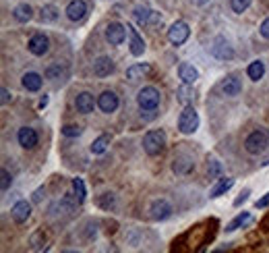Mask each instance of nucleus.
Here are the masks:
<instances>
[{
    "label": "nucleus",
    "mask_w": 269,
    "mask_h": 253,
    "mask_svg": "<svg viewBox=\"0 0 269 253\" xmlns=\"http://www.w3.org/2000/svg\"><path fill=\"white\" fill-rule=\"evenodd\" d=\"M143 149L149 156H160L166 149V133L156 129V131H147L143 137Z\"/></svg>",
    "instance_id": "1"
},
{
    "label": "nucleus",
    "mask_w": 269,
    "mask_h": 253,
    "mask_svg": "<svg viewBox=\"0 0 269 253\" xmlns=\"http://www.w3.org/2000/svg\"><path fill=\"white\" fill-rule=\"evenodd\" d=\"M197 129H199V114L193 108V104H189V106H184V110L178 117V131L182 135H193Z\"/></svg>",
    "instance_id": "2"
},
{
    "label": "nucleus",
    "mask_w": 269,
    "mask_h": 253,
    "mask_svg": "<svg viewBox=\"0 0 269 253\" xmlns=\"http://www.w3.org/2000/svg\"><path fill=\"white\" fill-rule=\"evenodd\" d=\"M269 145V135L263 131V129H257L253 131L247 139H244V149H247L249 154L257 156V154H263Z\"/></svg>",
    "instance_id": "3"
},
{
    "label": "nucleus",
    "mask_w": 269,
    "mask_h": 253,
    "mask_svg": "<svg viewBox=\"0 0 269 253\" xmlns=\"http://www.w3.org/2000/svg\"><path fill=\"white\" fill-rule=\"evenodd\" d=\"M137 104H139V108L145 110V112H154L160 106V91L156 87H151V85L143 87L137 94Z\"/></svg>",
    "instance_id": "4"
},
{
    "label": "nucleus",
    "mask_w": 269,
    "mask_h": 253,
    "mask_svg": "<svg viewBox=\"0 0 269 253\" xmlns=\"http://www.w3.org/2000/svg\"><path fill=\"white\" fill-rule=\"evenodd\" d=\"M189 36H191V29H189V25H186L184 21L172 23L170 29H168V40L174 46H182L186 40H189Z\"/></svg>",
    "instance_id": "5"
},
{
    "label": "nucleus",
    "mask_w": 269,
    "mask_h": 253,
    "mask_svg": "<svg viewBox=\"0 0 269 253\" xmlns=\"http://www.w3.org/2000/svg\"><path fill=\"white\" fill-rule=\"evenodd\" d=\"M212 54L215 56L217 61H232V59H234V48H232V44H230L226 38L219 36V38L214 40Z\"/></svg>",
    "instance_id": "6"
},
{
    "label": "nucleus",
    "mask_w": 269,
    "mask_h": 253,
    "mask_svg": "<svg viewBox=\"0 0 269 253\" xmlns=\"http://www.w3.org/2000/svg\"><path fill=\"white\" fill-rule=\"evenodd\" d=\"M172 170L176 172V175H189V172H193V170H195V160H193V156L184 154V152L176 154V156L172 158Z\"/></svg>",
    "instance_id": "7"
},
{
    "label": "nucleus",
    "mask_w": 269,
    "mask_h": 253,
    "mask_svg": "<svg viewBox=\"0 0 269 253\" xmlns=\"http://www.w3.org/2000/svg\"><path fill=\"white\" fill-rule=\"evenodd\" d=\"M27 50L33 56L48 54V50H50V38L44 36V33H36V36H31V40L27 42Z\"/></svg>",
    "instance_id": "8"
},
{
    "label": "nucleus",
    "mask_w": 269,
    "mask_h": 253,
    "mask_svg": "<svg viewBox=\"0 0 269 253\" xmlns=\"http://www.w3.org/2000/svg\"><path fill=\"white\" fill-rule=\"evenodd\" d=\"M170 216H172V205L166 199H156L154 203H151V208H149V218H151V220L161 222V220H168Z\"/></svg>",
    "instance_id": "9"
},
{
    "label": "nucleus",
    "mask_w": 269,
    "mask_h": 253,
    "mask_svg": "<svg viewBox=\"0 0 269 253\" xmlns=\"http://www.w3.org/2000/svg\"><path fill=\"white\" fill-rule=\"evenodd\" d=\"M118 96L114 94V91H110V89H106V91H102L100 94V98H98V106H100V110L104 112V114H112V112H116L118 110Z\"/></svg>",
    "instance_id": "10"
},
{
    "label": "nucleus",
    "mask_w": 269,
    "mask_h": 253,
    "mask_svg": "<svg viewBox=\"0 0 269 253\" xmlns=\"http://www.w3.org/2000/svg\"><path fill=\"white\" fill-rule=\"evenodd\" d=\"M126 31H128V27L120 25L118 21H112V23H108V25H106V40H108L112 46H118V44L124 42Z\"/></svg>",
    "instance_id": "11"
},
{
    "label": "nucleus",
    "mask_w": 269,
    "mask_h": 253,
    "mask_svg": "<svg viewBox=\"0 0 269 253\" xmlns=\"http://www.w3.org/2000/svg\"><path fill=\"white\" fill-rule=\"evenodd\" d=\"M219 89H221V94H224V96L236 98V96H240V91H242V81L236 75H228L226 79H221Z\"/></svg>",
    "instance_id": "12"
},
{
    "label": "nucleus",
    "mask_w": 269,
    "mask_h": 253,
    "mask_svg": "<svg viewBox=\"0 0 269 253\" xmlns=\"http://www.w3.org/2000/svg\"><path fill=\"white\" fill-rule=\"evenodd\" d=\"M114 61L110 59V56H100V59H96V63H93V75L96 77H110L114 73Z\"/></svg>",
    "instance_id": "13"
},
{
    "label": "nucleus",
    "mask_w": 269,
    "mask_h": 253,
    "mask_svg": "<svg viewBox=\"0 0 269 253\" xmlns=\"http://www.w3.org/2000/svg\"><path fill=\"white\" fill-rule=\"evenodd\" d=\"M17 139H19V145L25 147V149H33L38 145V131L31 129V126H21L19 133H17Z\"/></svg>",
    "instance_id": "14"
},
{
    "label": "nucleus",
    "mask_w": 269,
    "mask_h": 253,
    "mask_svg": "<svg viewBox=\"0 0 269 253\" xmlns=\"http://www.w3.org/2000/svg\"><path fill=\"white\" fill-rule=\"evenodd\" d=\"M10 216H13V220L17 224H23V222H27L29 220V216H31V203L25 201V199H21L17 201L13 208H10Z\"/></svg>",
    "instance_id": "15"
},
{
    "label": "nucleus",
    "mask_w": 269,
    "mask_h": 253,
    "mask_svg": "<svg viewBox=\"0 0 269 253\" xmlns=\"http://www.w3.org/2000/svg\"><path fill=\"white\" fill-rule=\"evenodd\" d=\"M96 104H98V102L93 100V94H89V91H81V94L77 96V100H75V106H77V110H79L81 114L93 112Z\"/></svg>",
    "instance_id": "16"
},
{
    "label": "nucleus",
    "mask_w": 269,
    "mask_h": 253,
    "mask_svg": "<svg viewBox=\"0 0 269 253\" xmlns=\"http://www.w3.org/2000/svg\"><path fill=\"white\" fill-rule=\"evenodd\" d=\"M87 13V2L85 0H73V2H68L66 6V17L71 21H81Z\"/></svg>",
    "instance_id": "17"
},
{
    "label": "nucleus",
    "mask_w": 269,
    "mask_h": 253,
    "mask_svg": "<svg viewBox=\"0 0 269 253\" xmlns=\"http://www.w3.org/2000/svg\"><path fill=\"white\" fill-rule=\"evenodd\" d=\"M128 36H131V44H128V50H131V54H133V56H143V52H145V42H143L141 36H139V31H137L135 27L128 25Z\"/></svg>",
    "instance_id": "18"
},
{
    "label": "nucleus",
    "mask_w": 269,
    "mask_h": 253,
    "mask_svg": "<svg viewBox=\"0 0 269 253\" xmlns=\"http://www.w3.org/2000/svg\"><path fill=\"white\" fill-rule=\"evenodd\" d=\"M133 17H135V23L139 27H145V25H149V23L154 21V10H151L149 6H145V4H139L133 10Z\"/></svg>",
    "instance_id": "19"
},
{
    "label": "nucleus",
    "mask_w": 269,
    "mask_h": 253,
    "mask_svg": "<svg viewBox=\"0 0 269 253\" xmlns=\"http://www.w3.org/2000/svg\"><path fill=\"white\" fill-rule=\"evenodd\" d=\"M151 75V66L147 63H137V64H131L126 68V79L128 81H137V79H143Z\"/></svg>",
    "instance_id": "20"
},
{
    "label": "nucleus",
    "mask_w": 269,
    "mask_h": 253,
    "mask_svg": "<svg viewBox=\"0 0 269 253\" xmlns=\"http://www.w3.org/2000/svg\"><path fill=\"white\" fill-rule=\"evenodd\" d=\"M178 77L182 79V83H189V85H193L197 79H199V71L191 64V63H182L180 66H178Z\"/></svg>",
    "instance_id": "21"
},
{
    "label": "nucleus",
    "mask_w": 269,
    "mask_h": 253,
    "mask_svg": "<svg viewBox=\"0 0 269 253\" xmlns=\"http://www.w3.org/2000/svg\"><path fill=\"white\" fill-rule=\"evenodd\" d=\"M232 185H234V179H230V177H221V179H217V183L214 185V189L209 191V197H212V199L221 197V195L228 193V191L232 189Z\"/></svg>",
    "instance_id": "22"
},
{
    "label": "nucleus",
    "mask_w": 269,
    "mask_h": 253,
    "mask_svg": "<svg viewBox=\"0 0 269 253\" xmlns=\"http://www.w3.org/2000/svg\"><path fill=\"white\" fill-rule=\"evenodd\" d=\"M42 75L40 73H33V71H29V73H25L23 75V79H21V83H23V87H25L27 91H40L42 89Z\"/></svg>",
    "instance_id": "23"
},
{
    "label": "nucleus",
    "mask_w": 269,
    "mask_h": 253,
    "mask_svg": "<svg viewBox=\"0 0 269 253\" xmlns=\"http://www.w3.org/2000/svg\"><path fill=\"white\" fill-rule=\"evenodd\" d=\"M68 77V71H66V66H62L60 63L58 64H52L46 68V79H50V81L58 83V81H64V79Z\"/></svg>",
    "instance_id": "24"
},
{
    "label": "nucleus",
    "mask_w": 269,
    "mask_h": 253,
    "mask_svg": "<svg viewBox=\"0 0 269 253\" xmlns=\"http://www.w3.org/2000/svg\"><path fill=\"white\" fill-rule=\"evenodd\" d=\"M247 75H249L251 81H259V79H263V75H265V63L253 61L249 64V68H247Z\"/></svg>",
    "instance_id": "25"
},
{
    "label": "nucleus",
    "mask_w": 269,
    "mask_h": 253,
    "mask_svg": "<svg viewBox=\"0 0 269 253\" xmlns=\"http://www.w3.org/2000/svg\"><path fill=\"white\" fill-rule=\"evenodd\" d=\"M13 17H15L19 23H27V21L33 19V8H31L29 4H19V6H15V10H13Z\"/></svg>",
    "instance_id": "26"
},
{
    "label": "nucleus",
    "mask_w": 269,
    "mask_h": 253,
    "mask_svg": "<svg viewBox=\"0 0 269 253\" xmlns=\"http://www.w3.org/2000/svg\"><path fill=\"white\" fill-rule=\"evenodd\" d=\"M58 19V6L54 4H44L40 8V21L42 23H54Z\"/></svg>",
    "instance_id": "27"
},
{
    "label": "nucleus",
    "mask_w": 269,
    "mask_h": 253,
    "mask_svg": "<svg viewBox=\"0 0 269 253\" xmlns=\"http://www.w3.org/2000/svg\"><path fill=\"white\" fill-rule=\"evenodd\" d=\"M178 100L182 102L184 106L193 104V100H195V89H193V85L182 83V87H178Z\"/></svg>",
    "instance_id": "28"
},
{
    "label": "nucleus",
    "mask_w": 269,
    "mask_h": 253,
    "mask_svg": "<svg viewBox=\"0 0 269 253\" xmlns=\"http://www.w3.org/2000/svg\"><path fill=\"white\" fill-rule=\"evenodd\" d=\"M108 145H110V135H100L96 141L91 143V154H96V156H100V154H104L108 149Z\"/></svg>",
    "instance_id": "29"
},
{
    "label": "nucleus",
    "mask_w": 269,
    "mask_h": 253,
    "mask_svg": "<svg viewBox=\"0 0 269 253\" xmlns=\"http://www.w3.org/2000/svg\"><path fill=\"white\" fill-rule=\"evenodd\" d=\"M247 222H251V214H249V212H242V214H238L236 218H234L232 222H228V224H226V233H234L236 228L244 226Z\"/></svg>",
    "instance_id": "30"
},
{
    "label": "nucleus",
    "mask_w": 269,
    "mask_h": 253,
    "mask_svg": "<svg viewBox=\"0 0 269 253\" xmlns=\"http://www.w3.org/2000/svg\"><path fill=\"white\" fill-rule=\"evenodd\" d=\"M73 191H75V197L79 203H83L87 199V191H85V185L81 179H73Z\"/></svg>",
    "instance_id": "31"
},
{
    "label": "nucleus",
    "mask_w": 269,
    "mask_h": 253,
    "mask_svg": "<svg viewBox=\"0 0 269 253\" xmlns=\"http://www.w3.org/2000/svg\"><path fill=\"white\" fill-rule=\"evenodd\" d=\"M44 243H46V235H44V231H36V233L31 235V239H29L31 249H42Z\"/></svg>",
    "instance_id": "32"
},
{
    "label": "nucleus",
    "mask_w": 269,
    "mask_h": 253,
    "mask_svg": "<svg viewBox=\"0 0 269 253\" xmlns=\"http://www.w3.org/2000/svg\"><path fill=\"white\" fill-rule=\"evenodd\" d=\"M98 205L102 210H110L112 205H114V195L112 193H102L100 197H98Z\"/></svg>",
    "instance_id": "33"
},
{
    "label": "nucleus",
    "mask_w": 269,
    "mask_h": 253,
    "mask_svg": "<svg viewBox=\"0 0 269 253\" xmlns=\"http://www.w3.org/2000/svg\"><path fill=\"white\" fill-rule=\"evenodd\" d=\"M230 6H232V10H234V13L242 15L244 10H247V8L251 6V0H232V2H230Z\"/></svg>",
    "instance_id": "34"
},
{
    "label": "nucleus",
    "mask_w": 269,
    "mask_h": 253,
    "mask_svg": "<svg viewBox=\"0 0 269 253\" xmlns=\"http://www.w3.org/2000/svg\"><path fill=\"white\" fill-rule=\"evenodd\" d=\"M81 133H83V129H81L79 125H66V126H62V135L64 137H79Z\"/></svg>",
    "instance_id": "35"
},
{
    "label": "nucleus",
    "mask_w": 269,
    "mask_h": 253,
    "mask_svg": "<svg viewBox=\"0 0 269 253\" xmlns=\"http://www.w3.org/2000/svg\"><path fill=\"white\" fill-rule=\"evenodd\" d=\"M207 170H209V179H217V177H219V172H221V166H219L217 160H209Z\"/></svg>",
    "instance_id": "36"
},
{
    "label": "nucleus",
    "mask_w": 269,
    "mask_h": 253,
    "mask_svg": "<svg viewBox=\"0 0 269 253\" xmlns=\"http://www.w3.org/2000/svg\"><path fill=\"white\" fill-rule=\"evenodd\" d=\"M85 241H93L98 237V222H87V226H85Z\"/></svg>",
    "instance_id": "37"
},
{
    "label": "nucleus",
    "mask_w": 269,
    "mask_h": 253,
    "mask_svg": "<svg viewBox=\"0 0 269 253\" xmlns=\"http://www.w3.org/2000/svg\"><path fill=\"white\" fill-rule=\"evenodd\" d=\"M0 177H2V185H0V189L2 191H8L10 183H13V177H10V172L6 168H2V172H0Z\"/></svg>",
    "instance_id": "38"
},
{
    "label": "nucleus",
    "mask_w": 269,
    "mask_h": 253,
    "mask_svg": "<svg viewBox=\"0 0 269 253\" xmlns=\"http://www.w3.org/2000/svg\"><path fill=\"white\" fill-rule=\"evenodd\" d=\"M249 195H251V189H244V191L238 195V197H236V201H234V205H236V208H238L240 203H244V201L249 199Z\"/></svg>",
    "instance_id": "39"
},
{
    "label": "nucleus",
    "mask_w": 269,
    "mask_h": 253,
    "mask_svg": "<svg viewBox=\"0 0 269 253\" xmlns=\"http://www.w3.org/2000/svg\"><path fill=\"white\" fill-rule=\"evenodd\" d=\"M259 33H261V36L265 38V40H269V17L261 23V27H259Z\"/></svg>",
    "instance_id": "40"
},
{
    "label": "nucleus",
    "mask_w": 269,
    "mask_h": 253,
    "mask_svg": "<svg viewBox=\"0 0 269 253\" xmlns=\"http://www.w3.org/2000/svg\"><path fill=\"white\" fill-rule=\"evenodd\" d=\"M44 195H46V187H40V189H36V193H33V203H40L42 199H44Z\"/></svg>",
    "instance_id": "41"
},
{
    "label": "nucleus",
    "mask_w": 269,
    "mask_h": 253,
    "mask_svg": "<svg viewBox=\"0 0 269 253\" xmlns=\"http://www.w3.org/2000/svg\"><path fill=\"white\" fill-rule=\"evenodd\" d=\"M0 94H2V104H8V102L13 100V94H10V91H8L6 87H2V89H0Z\"/></svg>",
    "instance_id": "42"
},
{
    "label": "nucleus",
    "mask_w": 269,
    "mask_h": 253,
    "mask_svg": "<svg viewBox=\"0 0 269 253\" xmlns=\"http://www.w3.org/2000/svg\"><path fill=\"white\" fill-rule=\"evenodd\" d=\"M267 205H269V193H265V197H261L255 203V208H267Z\"/></svg>",
    "instance_id": "43"
},
{
    "label": "nucleus",
    "mask_w": 269,
    "mask_h": 253,
    "mask_svg": "<svg viewBox=\"0 0 269 253\" xmlns=\"http://www.w3.org/2000/svg\"><path fill=\"white\" fill-rule=\"evenodd\" d=\"M48 106V96H44L42 100H40V108H46Z\"/></svg>",
    "instance_id": "44"
},
{
    "label": "nucleus",
    "mask_w": 269,
    "mask_h": 253,
    "mask_svg": "<svg viewBox=\"0 0 269 253\" xmlns=\"http://www.w3.org/2000/svg\"><path fill=\"white\" fill-rule=\"evenodd\" d=\"M191 2H193V4H197V6H203V4H207V2H209V0H191Z\"/></svg>",
    "instance_id": "45"
}]
</instances>
